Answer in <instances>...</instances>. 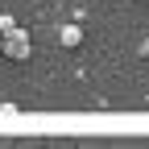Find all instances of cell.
I'll list each match as a JSON object with an SVG mask.
<instances>
[{
	"label": "cell",
	"mask_w": 149,
	"mask_h": 149,
	"mask_svg": "<svg viewBox=\"0 0 149 149\" xmlns=\"http://www.w3.org/2000/svg\"><path fill=\"white\" fill-rule=\"evenodd\" d=\"M13 29H17V21H13L8 13H0V37H4V33H13Z\"/></svg>",
	"instance_id": "obj_3"
},
{
	"label": "cell",
	"mask_w": 149,
	"mask_h": 149,
	"mask_svg": "<svg viewBox=\"0 0 149 149\" xmlns=\"http://www.w3.org/2000/svg\"><path fill=\"white\" fill-rule=\"evenodd\" d=\"M79 42H83V29H79V25H62V29H58V46H66V50H74Z\"/></svg>",
	"instance_id": "obj_2"
},
{
	"label": "cell",
	"mask_w": 149,
	"mask_h": 149,
	"mask_svg": "<svg viewBox=\"0 0 149 149\" xmlns=\"http://www.w3.org/2000/svg\"><path fill=\"white\" fill-rule=\"evenodd\" d=\"M0 54H4V37H0Z\"/></svg>",
	"instance_id": "obj_5"
},
{
	"label": "cell",
	"mask_w": 149,
	"mask_h": 149,
	"mask_svg": "<svg viewBox=\"0 0 149 149\" xmlns=\"http://www.w3.org/2000/svg\"><path fill=\"white\" fill-rule=\"evenodd\" d=\"M4 58H13V62H29L33 58V42H29V33L21 25L13 33H4Z\"/></svg>",
	"instance_id": "obj_1"
},
{
	"label": "cell",
	"mask_w": 149,
	"mask_h": 149,
	"mask_svg": "<svg viewBox=\"0 0 149 149\" xmlns=\"http://www.w3.org/2000/svg\"><path fill=\"white\" fill-rule=\"evenodd\" d=\"M137 54H141V58H149V37H145L141 46H137Z\"/></svg>",
	"instance_id": "obj_4"
}]
</instances>
